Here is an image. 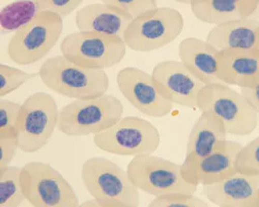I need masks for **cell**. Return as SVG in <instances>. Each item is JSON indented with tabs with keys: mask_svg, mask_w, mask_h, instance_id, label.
Listing matches in <instances>:
<instances>
[{
	"mask_svg": "<svg viewBox=\"0 0 259 207\" xmlns=\"http://www.w3.org/2000/svg\"><path fill=\"white\" fill-rule=\"evenodd\" d=\"M37 75L51 91L74 99L101 96L110 86L104 70L82 68L61 54L47 58Z\"/></svg>",
	"mask_w": 259,
	"mask_h": 207,
	"instance_id": "obj_1",
	"label": "cell"
},
{
	"mask_svg": "<svg viewBox=\"0 0 259 207\" xmlns=\"http://www.w3.org/2000/svg\"><path fill=\"white\" fill-rule=\"evenodd\" d=\"M219 78L224 84L240 88L259 85V52H219Z\"/></svg>",
	"mask_w": 259,
	"mask_h": 207,
	"instance_id": "obj_19",
	"label": "cell"
},
{
	"mask_svg": "<svg viewBox=\"0 0 259 207\" xmlns=\"http://www.w3.org/2000/svg\"><path fill=\"white\" fill-rule=\"evenodd\" d=\"M21 185L26 201L34 207H78L72 185L44 162H29L21 168Z\"/></svg>",
	"mask_w": 259,
	"mask_h": 207,
	"instance_id": "obj_10",
	"label": "cell"
},
{
	"mask_svg": "<svg viewBox=\"0 0 259 207\" xmlns=\"http://www.w3.org/2000/svg\"><path fill=\"white\" fill-rule=\"evenodd\" d=\"M222 120L209 111H201L189 135L185 160L194 161L213 152L227 140Z\"/></svg>",
	"mask_w": 259,
	"mask_h": 207,
	"instance_id": "obj_20",
	"label": "cell"
},
{
	"mask_svg": "<svg viewBox=\"0 0 259 207\" xmlns=\"http://www.w3.org/2000/svg\"><path fill=\"white\" fill-rule=\"evenodd\" d=\"M84 0H35L38 12L49 11L66 18L76 11Z\"/></svg>",
	"mask_w": 259,
	"mask_h": 207,
	"instance_id": "obj_29",
	"label": "cell"
},
{
	"mask_svg": "<svg viewBox=\"0 0 259 207\" xmlns=\"http://www.w3.org/2000/svg\"><path fill=\"white\" fill-rule=\"evenodd\" d=\"M21 104L3 99L0 101V138L17 137V122Z\"/></svg>",
	"mask_w": 259,
	"mask_h": 207,
	"instance_id": "obj_26",
	"label": "cell"
},
{
	"mask_svg": "<svg viewBox=\"0 0 259 207\" xmlns=\"http://www.w3.org/2000/svg\"><path fill=\"white\" fill-rule=\"evenodd\" d=\"M243 145L239 142L226 140L213 152L194 161H184L182 174L184 178L196 185H208L221 181L236 170V157Z\"/></svg>",
	"mask_w": 259,
	"mask_h": 207,
	"instance_id": "obj_14",
	"label": "cell"
},
{
	"mask_svg": "<svg viewBox=\"0 0 259 207\" xmlns=\"http://www.w3.org/2000/svg\"><path fill=\"white\" fill-rule=\"evenodd\" d=\"M191 11L196 19L209 25L251 18L255 0H192Z\"/></svg>",
	"mask_w": 259,
	"mask_h": 207,
	"instance_id": "obj_21",
	"label": "cell"
},
{
	"mask_svg": "<svg viewBox=\"0 0 259 207\" xmlns=\"http://www.w3.org/2000/svg\"><path fill=\"white\" fill-rule=\"evenodd\" d=\"M257 207H259V200H258V203H257Z\"/></svg>",
	"mask_w": 259,
	"mask_h": 207,
	"instance_id": "obj_36",
	"label": "cell"
},
{
	"mask_svg": "<svg viewBox=\"0 0 259 207\" xmlns=\"http://www.w3.org/2000/svg\"><path fill=\"white\" fill-rule=\"evenodd\" d=\"M94 143L108 153L135 157L154 153L160 146L161 135L152 122L136 116H125L111 128L94 135Z\"/></svg>",
	"mask_w": 259,
	"mask_h": 207,
	"instance_id": "obj_11",
	"label": "cell"
},
{
	"mask_svg": "<svg viewBox=\"0 0 259 207\" xmlns=\"http://www.w3.org/2000/svg\"><path fill=\"white\" fill-rule=\"evenodd\" d=\"M79 206L80 207H102L100 202L97 199H95V198H93V199H91L89 201H84Z\"/></svg>",
	"mask_w": 259,
	"mask_h": 207,
	"instance_id": "obj_32",
	"label": "cell"
},
{
	"mask_svg": "<svg viewBox=\"0 0 259 207\" xmlns=\"http://www.w3.org/2000/svg\"><path fill=\"white\" fill-rule=\"evenodd\" d=\"M122 37L91 31H75L63 37L60 53L74 64L91 70H108L124 58Z\"/></svg>",
	"mask_w": 259,
	"mask_h": 207,
	"instance_id": "obj_6",
	"label": "cell"
},
{
	"mask_svg": "<svg viewBox=\"0 0 259 207\" xmlns=\"http://www.w3.org/2000/svg\"><path fill=\"white\" fill-rule=\"evenodd\" d=\"M241 92L259 116V85L251 88H241Z\"/></svg>",
	"mask_w": 259,
	"mask_h": 207,
	"instance_id": "obj_31",
	"label": "cell"
},
{
	"mask_svg": "<svg viewBox=\"0 0 259 207\" xmlns=\"http://www.w3.org/2000/svg\"><path fill=\"white\" fill-rule=\"evenodd\" d=\"M38 14L35 0H16L6 6L0 13L2 34L16 32Z\"/></svg>",
	"mask_w": 259,
	"mask_h": 207,
	"instance_id": "obj_22",
	"label": "cell"
},
{
	"mask_svg": "<svg viewBox=\"0 0 259 207\" xmlns=\"http://www.w3.org/2000/svg\"><path fill=\"white\" fill-rule=\"evenodd\" d=\"M184 27V17L178 10L157 8L134 18L123 34V40L135 52H152L175 41Z\"/></svg>",
	"mask_w": 259,
	"mask_h": 207,
	"instance_id": "obj_7",
	"label": "cell"
},
{
	"mask_svg": "<svg viewBox=\"0 0 259 207\" xmlns=\"http://www.w3.org/2000/svg\"><path fill=\"white\" fill-rule=\"evenodd\" d=\"M256 3V9L254 11V13L251 16V19H255V20H259V0H255Z\"/></svg>",
	"mask_w": 259,
	"mask_h": 207,
	"instance_id": "obj_33",
	"label": "cell"
},
{
	"mask_svg": "<svg viewBox=\"0 0 259 207\" xmlns=\"http://www.w3.org/2000/svg\"><path fill=\"white\" fill-rule=\"evenodd\" d=\"M202 195L219 207H257L259 174L236 171L221 181L202 185Z\"/></svg>",
	"mask_w": 259,
	"mask_h": 207,
	"instance_id": "obj_15",
	"label": "cell"
},
{
	"mask_svg": "<svg viewBox=\"0 0 259 207\" xmlns=\"http://www.w3.org/2000/svg\"><path fill=\"white\" fill-rule=\"evenodd\" d=\"M25 200L21 185V168L10 166L0 171V207H19Z\"/></svg>",
	"mask_w": 259,
	"mask_h": 207,
	"instance_id": "obj_23",
	"label": "cell"
},
{
	"mask_svg": "<svg viewBox=\"0 0 259 207\" xmlns=\"http://www.w3.org/2000/svg\"><path fill=\"white\" fill-rule=\"evenodd\" d=\"M59 109L55 98L44 91L29 95L21 104L17 122L19 149L26 153L44 148L58 126Z\"/></svg>",
	"mask_w": 259,
	"mask_h": 207,
	"instance_id": "obj_5",
	"label": "cell"
},
{
	"mask_svg": "<svg viewBox=\"0 0 259 207\" xmlns=\"http://www.w3.org/2000/svg\"><path fill=\"white\" fill-rule=\"evenodd\" d=\"M35 76V74H30L2 64L0 66V96L3 98L16 91Z\"/></svg>",
	"mask_w": 259,
	"mask_h": 207,
	"instance_id": "obj_24",
	"label": "cell"
},
{
	"mask_svg": "<svg viewBox=\"0 0 259 207\" xmlns=\"http://www.w3.org/2000/svg\"><path fill=\"white\" fill-rule=\"evenodd\" d=\"M179 57L205 85L222 83L219 78V51L205 39L187 37L179 45Z\"/></svg>",
	"mask_w": 259,
	"mask_h": 207,
	"instance_id": "obj_17",
	"label": "cell"
},
{
	"mask_svg": "<svg viewBox=\"0 0 259 207\" xmlns=\"http://www.w3.org/2000/svg\"><path fill=\"white\" fill-rule=\"evenodd\" d=\"M150 207H207L208 204L204 200L188 193H172L155 197L149 203Z\"/></svg>",
	"mask_w": 259,
	"mask_h": 207,
	"instance_id": "obj_27",
	"label": "cell"
},
{
	"mask_svg": "<svg viewBox=\"0 0 259 207\" xmlns=\"http://www.w3.org/2000/svg\"><path fill=\"white\" fill-rule=\"evenodd\" d=\"M126 172L139 191L154 197L172 193L195 194L198 189V185L184 178L182 165L154 153L135 156L127 164Z\"/></svg>",
	"mask_w": 259,
	"mask_h": 207,
	"instance_id": "obj_9",
	"label": "cell"
},
{
	"mask_svg": "<svg viewBox=\"0 0 259 207\" xmlns=\"http://www.w3.org/2000/svg\"><path fill=\"white\" fill-rule=\"evenodd\" d=\"M63 30V18L44 11L29 23L14 32L8 45V55L19 66L35 64L55 47Z\"/></svg>",
	"mask_w": 259,
	"mask_h": 207,
	"instance_id": "obj_4",
	"label": "cell"
},
{
	"mask_svg": "<svg viewBox=\"0 0 259 207\" xmlns=\"http://www.w3.org/2000/svg\"><path fill=\"white\" fill-rule=\"evenodd\" d=\"M116 82L124 98L146 116L162 118L174 108V104L160 93L153 76L139 68L127 67L120 70Z\"/></svg>",
	"mask_w": 259,
	"mask_h": 207,
	"instance_id": "obj_12",
	"label": "cell"
},
{
	"mask_svg": "<svg viewBox=\"0 0 259 207\" xmlns=\"http://www.w3.org/2000/svg\"><path fill=\"white\" fill-rule=\"evenodd\" d=\"M19 149L17 137L0 138V171L8 169Z\"/></svg>",
	"mask_w": 259,
	"mask_h": 207,
	"instance_id": "obj_30",
	"label": "cell"
},
{
	"mask_svg": "<svg viewBox=\"0 0 259 207\" xmlns=\"http://www.w3.org/2000/svg\"><path fill=\"white\" fill-rule=\"evenodd\" d=\"M256 50L259 52V39H258V45H257V48H256Z\"/></svg>",
	"mask_w": 259,
	"mask_h": 207,
	"instance_id": "obj_35",
	"label": "cell"
},
{
	"mask_svg": "<svg viewBox=\"0 0 259 207\" xmlns=\"http://www.w3.org/2000/svg\"><path fill=\"white\" fill-rule=\"evenodd\" d=\"M198 110L217 115L227 135L249 136L258 124L259 116L242 92L224 83L204 85L198 95Z\"/></svg>",
	"mask_w": 259,
	"mask_h": 207,
	"instance_id": "obj_8",
	"label": "cell"
},
{
	"mask_svg": "<svg viewBox=\"0 0 259 207\" xmlns=\"http://www.w3.org/2000/svg\"><path fill=\"white\" fill-rule=\"evenodd\" d=\"M258 39L259 20L251 18L215 25L206 35V40L219 52L254 51Z\"/></svg>",
	"mask_w": 259,
	"mask_h": 207,
	"instance_id": "obj_18",
	"label": "cell"
},
{
	"mask_svg": "<svg viewBox=\"0 0 259 207\" xmlns=\"http://www.w3.org/2000/svg\"><path fill=\"white\" fill-rule=\"evenodd\" d=\"M81 178L86 191L102 207H138L139 189L125 170L113 161L94 157L82 165Z\"/></svg>",
	"mask_w": 259,
	"mask_h": 207,
	"instance_id": "obj_2",
	"label": "cell"
},
{
	"mask_svg": "<svg viewBox=\"0 0 259 207\" xmlns=\"http://www.w3.org/2000/svg\"><path fill=\"white\" fill-rule=\"evenodd\" d=\"M101 2L106 5L116 7L131 15L133 18L159 8L157 0H101Z\"/></svg>",
	"mask_w": 259,
	"mask_h": 207,
	"instance_id": "obj_28",
	"label": "cell"
},
{
	"mask_svg": "<svg viewBox=\"0 0 259 207\" xmlns=\"http://www.w3.org/2000/svg\"><path fill=\"white\" fill-rule=\"evenodd\" d=\"M133 19L124 11L101 3L88 5L77 11L75 24L79 31L99 32L123 38Z\"/></svg>",
	"mask_w": 259,
	"mask_h": 207,
	"instance_id": "obj_16",
	"label": "cell"
},
{
	"mask_svg": "<svg viewBox=\"0 0 259 207\" xmlns=\"http://www.w3.org/2000/svg\"><path fill=\"white\" fill-rule=\"evenodd\" d=\"M122 114L121 100L112 94L75 99L59 110L57 130L69 137L97 135L111 128Z\"/></svg>",
	"mask_w": 259,
	"mask_h": 207,
	"instance_id": "obj_3",
	"label": "cell"
},
{
	"mask_svg": "<svg viewBox=\"0 0 259 207\" xmlns=\"http://www.w3.org/2000/svg\"><path fill=\"white\" fill-rule=\"evenodd\" d=\"M152 76L160 93L174 105L198 109V95L205 84L181 60L159 62Z\"/></svg>",
	"mask_w": 259,
	"mask_h": 207,
	"instance_id": "obj_13",
	"label": "cell"
},
{
	"mask_svg": "<svg viewBox=\"0 0 259 207\" xmlns=\"http://www.w3.org/2000/svg\"><path fill=\"white\" fill-rule=\"evenodd\" d=\"M174 2L179 3V4H182V5H191L192 0H174Z\"/></svg>",
	"mask_w": 259,
	"mask_h": 207,
	"instance_id": "obj_34",
	"label": "cell"
},
{
	"mask_svg": "<svg viewBox=\"0 0 259 207\" xmlns=\"http://www.w3.org/2000/svg\"><path fill=\"white\" fill-rule=\"evenodd\" d=\"M236 170L246 174H259V136L242 147L237 153Z\"/></svg>",
	"mask_w": 259,
	"mask_h": 207,
	"instance_id": "obj_25",
	"label": "cell"
}]
</instances>
